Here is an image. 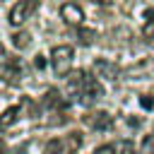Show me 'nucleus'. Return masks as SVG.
Returning <instances> with one entry per match:
<instances>
[{
  "instance_id": "nucleus-4",
  "label": "nucleus",
  "mask_w": 154,
  "mask_h": 154,
  "mask_svg": "<svg viewBox=\"0 0 154 154\" xmlns=\"http://www.w3.org/2000/svg\"><path fill=\"white\" fill-rule=\"evenodd\" d=\"M72 55H75L72 46H55V48H53L51 60H53V70H55V75H60V77L70 75V67H72Z\"/></svg>"
},
{
  "instance_id": "nucleus-14",
  "label": "nucleus",
  "mask_w": 154,
  "mask_h": 154,
  "mask_svg": "<svg viewBox=\"0 0 154 154\" xmlns=\"http://www.w3.org/2000/svg\"><path fill=\"white\" fill-rule=\"evenodd\" d=\"M116 154H137V152H135V144L130 140H118L116 142Z\"/></svg>"
},
{
  "instance_id": "nucleus-13",
  "label": "nucleus",
  "mask_w": 154,
  "mask_h": 154,
  "mask_svg": "<svg viewBox=\"0 0 154 154\" xmlns=\"http://www.w3.org/2000/svg\"><path fill=\"white\" fill-rule=\"evenodd\" d=\"M144 19H147V24H144V36H147V38H154V10H152V7L144 10Z\"/></svg>"
},
{
  "instance_id": "nucleus-10",
  "label": "nucleus",
  "mask_w": 154,
  "mask_h": 154,
  "mask_svg": "<svg viewBox=\"0 0 154 154\" xmlns=\"http://www.w3.org/2000/svg\"><path fill=\"white\" fill-rule=\"evenodd\" d=\"M19 113H22V111H19V106H10V108L0 116V130H7L10 125H14V123H17V118H19Z\"/></svg>"
},
{
  "instance_id": "nucleus-22",
  "label": "nucleus",
  "mask_w": 154,
  "mask_h": 154,
  "mask_svg": "<svg viewBox=\"0 0 154 154\" xmlns=\"http://www.w3.org/2000/svg\"><path fill=\"white\" fill-rule=\"evenodd\" d=\"M0 154H2V142H0Z\"/></svg>"
},
{
  "instance_id": "nucleus-3",
  "label": "nucleus",
  "mask_w": 154,
  "mask_h": 154,
  "mask_svg": "<svg viewBox=\"0 0 154 154\" xmlns=\"http://www.w3.org/2000/svg\"><path fill=\"white\" fill-rule=\"evenodd\" d=\"M0 77L7 84H19L22 79V65L14 55H10L2 46H0Z\"/></svg>"
},
{
  "instance_id": "nucleus-19",
  "label": "nucleus",
  "mask_w": 154,
  "mask_h": 154,
  "mask_svg": "<svg viewBox=\"0 0 154 154\" xmlns=\"http://www.w3.org/2000/svg\"><path fill=\"white\" fill-rule=\"evenodd\" d=\"M142 106H144V108H152V106H154V99H149V96H142Z\"/></svg>"
},
{
  "instance_id": "nucleus-9",
  "label": "nucleus",
  "mask_w": 154,
  "mask_h": 154,
  "mask_svg": "<svg viewBox=\"0 0 154 154\" xmlns=\"http://www.w3.org/2000/svg\"><path fill=\"white\" fill-rule=\"evenodd\" d=\"M43 106H48L51 111H65V108H67V99H63V94H60V91L48 89V91H46V96H43Z\"/></svg>"
},
{
  "instance_id": "nucleus-5",
  "label": "nucleus",
  "mask_w": 154,
  "mask_h": 154,
  "mask_svg": "<svg viewBox=\"0 0 154 154\" xmlns=\"http://www.w3.org/2000/svg\"><path fill=\"white\" fill-rule=\"evenodd\" d=\"M36 7H38V0H19V2L10 10V24L17 26V24L26 22V19L36 12Z\"/></svg>"
},
{
  "instance_id": "nucleus-8",
  "label": "nucleus",
  "mask_w": 154,
  "mask_h": 154,
  "mask_svg": "<svg viewBox=\"0 0 154 154\" xmlns=\"http://www.w3.org/2000/svg\"><path fill=\"white\" fill-rule=\"evenodd\" d=\"M60 17L67 22V24H82V19H84V12H82V7L77 5V2H65L63 7H60Z\"/></svg>"
},
{
  "instance_id": "nucleus-23",
  "label": "nucleus",
  "mask_w": 154,
  "mask_h": 154,
  "mask_svg": "<svg viewBox=\"0 0 154 154\" xmlns=\"http://www.w3.org/2000/svg\"><path fill=\"white\" fill-rule=\"evenodd\" d=\"M152 96H154V94H152Z\"/></svg>"
},
{
  "instance_id": "nucleus-15",
  "label": "nucleus",
  "mask_w": 154,
  "mask_h": 154,
  "mask_svg": "<svg viewBox=\"0 0 154 154\" xmlns=\"http://www.w3.org/2000/svg\"><path fill=\"white\" fill-rule=\"evenodd\" d=\"M140 152H142V154H154V132H152V135H144Z\"/></svg>"
},
{
  "instance_id": "nucleus-17",
  "label": "nucleus",
  "mask_w": 154,
  "mask_h": 154,
  "mask_svg": "<svg viewBox=\"0 0 154 154\" xmlns=\"http://www.w3.org/2000/svg\"><path fill=\"white\" fill-rule=\"evenodd\" d=\"M91 154H116V144H101V147H96Z\"/></svg>"
},
{
  "instance_id": "nucleus-21",
  "label": "nucleus",
  "mask_w": 154,
  "mask_h": 154,
  "mask_svg": "<svg viewBox=\"0 0 154 154\" xmlns=\"http://www.w3.org/2000/svg\"><path fill=\"white\" fill-rule=\"evenodd\" d=\"M94 5H111V0H91Z\"/></svg>"
},
{
  "instance_id": "nucleus-6",
  "label": "nucleus",
  "mask_w": 154,
  "mask_h": 154,
  "mask_svg": "<svg viewBox=\"0 0 154 154\" xmlns=\"http://www.w3.org/2000/svg\"><path fill=\"white\" fill-rule=\"evenodd\" d=\"M84 123H87L91 130L103 132V130H108V128L113 125V116H111V113H106V111H91V113H87V116H84Z\"/></svg>"
},
{
  "instance_id": "nucleus-20",
  "label": "nucleus",
  "mask_w": 154,
  "mask_h": 154,
  "mask_svg": "<svg viewBox=\"0 0 154 154\" xmlns=\"http://www.w3.org/2000/svg\"><path fill=\"white\" fill-rule=\"evenodd\" d=\"M10 154H26V144H22V147H14Z\"/></svg>"
},
{
  "instance_id": "nucleus-11",
  "label": "nucleus",
  "mask_w": 154,
  "mask_h": 154,
  "mask_svg": "<svg viewBox=\"0 0 154 154\" xmlns=\"http://www.w3.org/2000/svg\"><path fill=\"white\" fill-rule=\"evenodd\" d=\"M12 46L19 48V51H24V48L31 46V36H29L26 31H14V34H12Z\"/></svg>"
},
{
  "instance_id": "nucleus-2",
  "label": "nucleus",
  "mask_w": 154,
  "mask_h": 154,
  "mask_svg": "<svg viewBox=\"0 0 154 154\" xmlns=\"http://www.w3.org/2000/svg\"><path fill=\"white\" fill-rule=\"evenodd\" d=\"M82 147V135L79 132H67L63 137H55L46 144L43 154H77V149Z\"/></svg>"
},
{
  "instance_id": "nucleus-18",
  "label": "nucleus",
  "mask_w": 154,
  "mask_h": 154,
  "mask_svg": "<svg viewBox=\"0 0 154 154\" xmlns=\"http://www.w3.org/2000/svg\"><path fill=\"white\" fill-rule=\"evenodd\" d=\"M34 65H36L38 70H43V67H46V58H43V55H36V58H34Z\"/></svg>"
},
{
  "instance_id": "nucleus-1",
  "label": "nucleus",
  "mask_w": 154,
  "mask_h": 154,
  "mask_svg": "<svg viewBox=\"0 0 154 154\" xmlns=\"http://www.w3.org/2000/svg\"><path fill=\"white\" fill-rule=\"evenodd\" d=\"M67 89L79 99V103H94L103 96V87L96 82V77L84 70H77L67 77Z\"/></svg>"
},
{
  "instance_id": "nucleus-16",
  "label": "nucleus",
  "mask_w": 154,
  "mask_h": 154,
  "mask_svg": "<svg viewBox=\"0 0 154 154\" xmlns=\"http://www.w3.org/2000/svg\"><path fill=\"white\" fill-rule=\"evenodd\" d=\"M94 38H96V34H94V31H89V29H79V43L89 46Z\"/></svg>"
},
{
  "instance_id": "nucleus-7",
  "label": "nucleus",
  "mask_w": 154,
  "mask_h": 154,
  "mask_svg": "<svg viewBox=\"0 0 154 154\" xmlns=\"http://www.w3.org/2000/svg\"><path fill=\"white\" fill-rule=\"evenodd\" d=\"M94 72H96V77H103V79H111V82H116L120 77V67L116 63L106 60V58L94 60Z\"/></svg>"
},
{
  "instance_id": "nucleus-12",
  "label": "nucleus",
  "mask_w": 154,
  "mask_h": 154,
  "mask_svg": "<svg viewBox=\"0 0 154 154\" xmlns=\"http://www.w3.org/2000/svg\"><path fill=\"white\" fill-rule=\"evenodd\" d=\"M152 70H154V60H142L137 67L130 70V75H132V77H144V75L152 72Z\"/></svg>"
}]
</instances>
